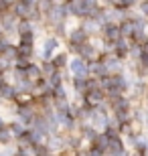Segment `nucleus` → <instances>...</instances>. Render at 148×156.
<instances>
[{
    "label": "nucleus",
    "mask_w": 148,
    "mask_h": 156,
    "mask_svg": "<svg viewBox=\"0 0 148 156\" xmlns=\"http://www.w3.org/2000/svg\"><path fill=\"white\" fill-rule=\"evenodd\" d=\"M10 43H12V41H10L8 35H0V53H4V49L10 45Z\"/></svg>",
    "instance_id": "nucleus-23"
},
{
    "label": "nucleus",
    "mask_w": 148,
    "mask_h": 156,
    "mask_svg": "<svg viewBox=\"0 0 148 156\" xmlns=\"http://www.w3.org/2000/svg\"><path fill=\"white\" fill-rule=\"evenodd\" d=\"M67 71L71 77H89V63L85 59H81L79 55H71Z\"/></svg>",
    "instance_id": "nucleus-5"
},
{
    "label": "nucleus",
    "mask_w": 148,
    "mask_h": 156,
    "mask_svg": "<svg viewBox=\"0 0 148 156\" xmlns=\"http://www.w3.org/2000/svg\"><path fill=\"white\" fill-rule=\"evenodd\" d=\"M116 0H99V4H103V6H112Z\"/></svg>",
    "instance_id": "nucleus-25"
},
{
    "label": "nucleus",
    "mask_w": 148,
    "mask_h": 156,
    "mask_svg": "<svg viewBox=\"0 0 148 156\" xmlns=\"http://www.w3.org/2000/svg\"><path fill=\"white\" fill-rule=\"evenodd\" d=\"M14 67V61H10V59L6 57V55H2L0 53V73L4 75V73H8V71Z\"/></svg>",
    "instance_id": "nucleus-19"
},
{
    "label": "nucleus",
    "mask_w": 148,
    "mask_h": 156,
    "mask_svg": "<svg viewBox=\"0 0 148 156\" xmlns=\"http://www.w3.org/2000/svg\"><path fill=\"white\" fill-rule=\"evenodd\" d=\"M20 67V65H18ZM23 69V73H24V77L27 79H31V81H41L43 79V71H41V65H39V61H31V63H27L24 67H20Z\"/></svg>",
    "instance_id": "nucleus-10"
},
{
    "label": "nucleus",
    "mask_w": 148,
    "mask_h": 156,
    "mask_svg": "<svg viewBox=\"0 0 148 156\" xmlns=\"http://www.w3.org/2000/svg\"><path fill=\"white\" fill-rule=\"evenodd\" d=\"M103 41H118L122 39V33H120V24L118 23H106L102 24V30H99V35Z\"/></svg>",
    "instance_id": "nucleus-9"
},
{
    "label": "nucleus",
    "mask_w": 148,
    "mask_h": 156,
    "mask_svg": "<svg viewBox=\"0 0 148 156\" xmlns=\"http://www.w3.org/2000/svg\"><path fill=\"white\" fill-rule=\"evenodd\" d=\"M83 104H85L87 108H96V105H99V104H108V93L103 91L99 85H93L83 93Z\"/></svg>",
    "instance_id": "nucleus-4"
},
{
    "label": "nucleus",
    "mask_w": 148,
    "mask_h": 156,
    "mask_svg": "<svg viewBox=\"0 0 148 156\" xmlns=\"http://www.w3.org/2000/svg\"><path fill=\"white\" fill-rule=\"evenodd\" d=\"M136 10L140 12L144 18H148V0H140V2H138V6H136Z\"/></svg>",
    "instance_id": "nucleus-22"
},
{
    "label": "nucleus",
    "mask_w": 148,
    "mask_h": 156,
    "mask_svg": "<svg viewBox=\"0 0 148 156\" xmlns=\"http://www.w3.org/2000/svg\"><path fill=\"white\" fill-rule=\"evenodd\" d=\"M20 18L14 14V12L8 8V10H2L0 12V24H2V35H8V37H14L16 35V24Z\"/></svg>",
    "instance_id": "nucleus-6"
},
{
    "label": "nucleus",
    "mask_w": 148,
    "mask_h": 156,
    "mask_svg": "<svg viewBox=\"0 0 148 156\" xmlns=\"http://www.w3.org/2000/svg\"><path fill=\"white\" fill-rule=\"evenodd\" d=\"M138 2H140V0H116L114 6H118L122 10H134L138 6Z\"/></svg>",
    "instance_id": "nucleus-18"
},
{
    "label": "nucleus",
    "mask_w": 148,
    "mask_h": 156,
    "mask_svg": "<svg viewBox=\"0 0 148 156\" xmlns=\"http://www.w3.org/2000/svg\"><path fill=\"white\" fill-rule=\"evenodd\" d=\"M77 23H79V27L85 30L89 37H97V35H99V30H102V24L97 23L96 18H91V16L81 18V20H77Z\"/></svg>",
    "instance_id": "nucleus-11"
},
{
    "label": "nucleus",
    "mask_w": 148,
    "mask_h": 156,
    "mask_svg": "<svg viewBox=\"0 0 148 156\" xmlns=\"http://www.w3.org/2000/svg\"><path fill=\"white\" fill-rule=\"evenodd\" d=\"M0 35H2V24H0Z\"/></svg>",
    "instance_id": "nucleus-26"
},
{
    "label": "nucleus",
    "mask_w": 148,
    "mask_h": 156,
    "mask_svg": "<svg viewBox=\"0 0 148 156\" xmlns=\"http://www.w3.org/2000/svg\"><path fill=\"white\" fill-rule=\"evenodd\" d=\"M39 65H41V71H43V77H49L53 71H57V67L51 61H39Z\"/></svg>",
    "instance_id": "nucleus-21"
},
{
    "label": "nucleus",
    "mask_w": 148,
    "mask_h": 156,
    "mask_svg": "<svg viewBox=\"0 0 148 156\" xmlns=\"http://www.w3.org/2000/svg\"><path fill=\"white\" fill-rule=\"evenodd\" d=\"M65 4L69 8V14L75 20H81V18L91 16V12L99 4V0H65Z\"/></svg>",
    "instance_id": "nucleus-2"
},
{
    "label": "nucleus",
    "mask_w": 148,
    "mask_h": 156,
    "mask_svg": "<svg viewBox=\"0 0 148 156\" xmlns=\"http://www.w3.org/2000/svg\"><path fill=\"white\" fill-rule=\"evenodd\" d=\"M45 146L49 148L51 152L59 154V152L67 150V138H65V134L63 132H55V134H49L45 138Z\"/></svg>",
    "instance_id": "nucleus-7"
},
{
    "label": "nucleus",
    "mask_w": 148,
    "mask_h": 156,
    "mask_svg": "<svg viewBox=\"0 0 148 156\" xmlns=\"http://www.w3.org/2000/svg\"><path fill=\"white\" fill-rule=\"evenodd\" d=\"M10 10L14 12L18 18H31V14H33V10H34V6H29L27 2H23V0H16V2L10 6Z\"/></svg>",
    "instance_id": "nucleus-12"
},
{
    "label": "nucleus",
    "mask_w": 148,
    "mask_h": 156,
    "mask_svg": "<svg viewBox=\"0 0 148 156\" xmlns=\"http://www.w3.org/2000/svg\"><path fill=\"white\" fill-rule=\"evenodd\" d=\"M0 99H2L4 104H14L18 99L16 87L12 85L10 81H6L4 77H0Z\"/></svg>",
    "instance_id": "nucleus-8"
},
{
    "label": "nucleus",
    "mask_w": 148,
    "mask_h": 156,
    "mask_svg": "<svg viewBox=\"0 0 148 156\" xmlns=\"http://www.w3.org/2000/svg\"><path fill=\"white\" fill-rule=\"evenodd\" d=\"M69 59H71V55L67 53V49H59L55 55H53L51 59V63L57 67V69H67V65H69Z\"/></svg>",
    "instance_id": "nucleus-13"
},
{
    "label": "nucleus",
    "mask_w": 148,
    "mask_h": 156,
    "mask_svg": "<svg viewBox=\"0 0 148 156\" xmlns=\"http://www.w3.org/2000/svg\"><path fill=\"white\" fill-rule=\"evenodd\" d=\"M134 30H136V27H134V20H132V18H126V20H122V23H120V33H122V37H124V39H130L132 41Z\"/></svg>",
    "instance_id": "nucleus-15"
},
{
    "label": "nucleus",
    "mask_w": 148,
    "mask_h": 156,
    "mask_svg": "<svg viewBox=\"0 0 148 156\" xmlns=\"http://www.w3.org/2000/svg\"><path fill=\"white\" fill-rule=\"evenodd\" d=\"M63 49V43L57 35H53V33H47L43 39H41V45L37 47V55L34 57L39 59V61H51L53 55Z\"/></svg>",
    "instance_id": "nucleus-1"
},
{
    "label": "nucleus",
    "mask_w": 148,
    "mask_h": 156,
    "mask_svg": "<svg viewBox=\"0 0 148 156\" xmlns=\"http://www.w3.org/2000/svg\"><path fill=\"white\" fill-rule=\"evenodd\" d=\"M108 75V71H106V65L99 61V57L96 59V61H91L89 63V77H96V79H99V77Z\"/></svg>",
    "instance_id": "nucleus-14"
},
{
    "label": "nucleus",
    "mask_w": 148,
    "mask_h": 156,
    "mask_svg": "<svg viewBox=\"0 0 148 156\" xmlns=\"http://www.w3.org/2000/svg\"><path fill=\"white\" fill-rule=\"evenodd\" d=\"M8 128H10V132H12V136H14V140H16L18 136H23V134L27 132V126H24V124H23L20 120H16V118L8 122Z\"/></svg>",
    "instance_id": "nucleus-16"
},
{
    "label": "nucleus",
    "mask_w": 148,
    "mask_h": 156,
    "mask_svg": "<svg viewBox=\"0 0 148 156\" xmlns=\"http://www.w3.org/2000/svg\"><path fill=\"white\" fill-rule=\"evenodd\" d=\"M10 144H14V136H12L10 128L6 124L4 128H0V146H10Z\"/></svg>",
    "instance_id": "nucleus-17"
},
{
    "label": "nucleus",
    "mask_w": 148,
    "mask_h": 156,
    "mask_svg": "<svg viewBox=\"0 0 148 156\" xmlns=\"http://www.w3.org/2000/svg\"><path fill=\"white\" fill-rule=\"evenodd\" d=\"M83 150H85V156H108V152L102 150V148H97L96 144H87Z\"/></svg>",
    "instance_id": "nucleus-20"
},
{
    "label": "nucleus",
    "mask_w": 148,
    "mask_h": 156,
    "mask_svg": "<svg viewBox=\"0 0 148 156\" xmlns=\"http://www.w3.org/2000/svg\"><path fill=\"white\" fill-rule=\"evenodd\" d=\"M69 18H71L69 8H67V4H65V0H61V2H55V4H53V8L45 14L43 24H45V27H49V30H51L53 27H57V24L65 23V20H69Z\"/></svg>",
    "instance_id": "nucleus-3"
},
{
    "label": "nucleus",
    "mask_w": 148,
    "mask_h": 156,
    "mask_svg": "<svg viewBox=\"0 0 148 156\" xmlns=\"http://www.w3.org/2000/svg\"><path fill=\"white\" fill-rule=\"evenodd\" d=\"M10 146H0V156H14V148H10Z\"/></svg>",
    "instance_id": "nucleus-24"
}]
</instances>
